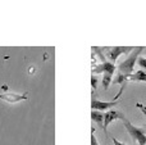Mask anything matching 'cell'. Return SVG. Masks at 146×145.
<instances>
[{
    "label": "cell",
    "instance_id": "8",
    "mask_svg": "<svg viewBox=\"0 0 146 145\" xmlns=\"http://www.w3.org/2000/svg\"><path fill=\"white\" fill-rule=\"evenodd\" d=\"M127 81H135V82H146V72L140 69V71L132 73L131 76L127 78Z\"/></svg>",
    "mask_w": 146,
    "mask_h": 145
},
{
    "label": "cell",
    "instance_id": "15",
    "mask_svg": "<svg viewBox=\"0 0 146 145\" xmlns=\"http://www.w3.org/2000/svg\"><path fill=\"white\" fill-rule=\"evenodd\" d=\"M136 107L139 108V109L141 110L142 113H144V116H145V118H146V107H145V105H142L141 103H136Z\"/></svg>",
    "mask_w": 146,
    "mask_h": 145
},
{
    "label": "cell",
    "instance_id": "5",
    "mask_svg": "<svg viewBox=\"0 0 146 145\" xmlns=\"http://www.w3.org/2000/svg\"><path fill=\"white\" fill-rule=\"evenodd\" d=\"M117 69V66L114 63H111V62H104V63L101 64H96L95 67H92L91 68V72H92V74H99V73H109L113 76L114 72H115Z\"/></svg>",
    "mask_w": 146,
    "mask_h": 145
},
{
    "label": "cell",
    "instance_id": "14",
    "mask_svg": "<svg viewBox=\"0 0 146 145\" xmlns=\"http://www.w3.org/2000/svg\"><path fill=\"white\" fill-rule=\"evenodd\" d=\"M91 145H100L98 143V140H96L95 135H94V127L91 128Z\"/></svg>",
    "mask_w": 146,
    "mask_h": 145
},
{
    "label": "cell",
    "instance_id": "3",
    "mask_svg": "<svg viewBox=\"0 0 146 145\" xmlns=\"http://www.w3.org/2000/svg\"><path fill=\"white\" fill-rule=\"evenodd\" d=\"M105 58L108 59V62L115 63L118 57L123 55V54H131L135 50V48L133 46H111V48H105Z\"/></svg>",
    "mask_w": 146,
    "mask_h": 145
},
{
    "label": "cell",
    "instance_id": "1",
    "mask_svg": "<svg viewBox=\"0 0 146 145\" xmlns=\"http://www.w3.org/2000/svg\"><path fill=\"white\" fill-rule=\"evenodd\" d=\"M142 50H144V48H142V46H137V48H135V50L129 54L128 58H127L126 61L122 62L121 64H118V66H117V69L119 71V73L124 74V76L128 78V77L133 73L135 64H136L137 61H139L140 54L142 53Z\"/></svg>",
    "mask_w": 146,
    "mask_h": 145
},
{
    "label": "cell",
    "instance_id": "6",
    "mask_svg": "<svg viewBox=\"0 0 146 145\" xmlns=\"http://www.w3.org/2000/svg\"><path fill=\"white\" fill-rule=\"evenodd\" d=\"M118 100H111V102H103V100H96L95 98H92V100H91V108H92V110H100V112H103V110H110L111 107H114V105H118Z\"/></svg>",
    "mask_w": 146,
    "mask_h": 145
},
{
    "label": "cell",
    "instance_id": "13",
    "mask_svg": "<svg viewBox=\"0 0 146 145\" xmlns=\"http://www.w3.org/2000/svg\"><path fill=\"white\" fill-rule=\"evenodd\" d=\"M137 63L140 64V67H141V68L146 69V58H144V57H140L139 61H137Z\"/></svg>",
    "mask_w": 146,
    "mask_h": 145
},
{
    "label": "cell",
    "instance_id": "12",
    "mask_svg": "<svg viewBox=\"0 0 146 145\" xmlns=\"http://www.w3.org/2000/svg\"><path fill=\"white\" fill-rule=\"evenodd\" d=\"M98 82H99L98 77H96L95 74H92V76H91V86H92V89H94V90H95V89H96V86H98Z\"/></svg>",
    "mask_w": 146,
    "mask_h": 145
},
{
    "label": "cell",
    "instance_id": "4",
    "mask_svg": "<svg viewBox=\"0 0 146 145\" xmlns=\"http://www.w3.org/2000/svg\"><path fill=\"white\" fill-rule=\"evenodd\" d=\"M126 118V116L123 114L122 112H119V110H108V112L104 113V125H103V130L105 134H108V126L110 125L113 121L115 120H124Z\"/></svg>",
    "mask_w": 146,
    "mask_h": 145
},
{
    "label": "cell",
    "instance_id": "16",
    "mask_svg": "<svg viewBox=\"0 0 146 145\" xmlns=\"http://www.w3.org/2000/svg\"><path fill=\"white\" fill-rule=\"evenodd\" d=\"M111 141H113V145H126V144L121 143V141H119V140H118V139L113 138V136H111Z\"/></svg>",
    "mask_w": 146,
    "mask_h": 145
},
{
    "label": "cell",
    "instance_id": "2",
    "mask_svg": "<svg viewBox=\"0 0 146 145\" xmlns=\"http://www.w3.org/2000/svg\"><path fill=\"white\" fill-rule=\"evenodd\" d=\"M122 122H123V126L126 127V130L128 131L129 136L132 138V140H133L135 143H137L139 145H146V134L144 130L133 126L127 118L122 120Z\"/></svg>",
    "mask_w": 146,
    "mask_h": 145
},
{
    "label": "cell",
    "instance_id": "9",
    "mask_svg": "<svg viewBox=\"0 0 146 145\" xmlns=\"http://www.w3.org/2000/svg\"><path fill=\"white\" fill-rule=\"evenodd\" d=\"M91 120L94 122H96L100 127H103L104 125V113L100 112V110H92L91 112Z\"/></svg>",
    "mask_w": 146,
    "mask_h": 145
},
{
    "label": "cell",
    "instance_id": "10",
    "mask_svg": "<svg viewBox=\"0 0 146 145\" xmlns=\"http://www.w3.org/2000/svg\"><path fill=\"white\" fill-rule=\"evenodd\" d=\"M111 81H113V76L109 73H104L103 74V78H101V84H103V87L105 90L109 89V85L111 84Z\"/></svg>",
    "mask_w": 146,
    "mask_h": 145
},
{
    "label": "cell",
    "instance_id": "11",
    "mask_svg": "<svg viewBox=\"0 0 146 145\" xmlns=\"http://www.w3.org/2000/svg\"><path fill=\"white\" fill-rule=\"evenodd\" d=\"M111 82H113V84H115V85H119V84H121V85H126L127 84V77L124 76V74H122V73H118V74H117V77Z\"/></svg>",
    "mask_w": 146,
    "mask_h": 145
},
{
    "label": "cell",
    "instance_id": "7",
    "mask_svg": "<svg viewBox=\"0 0 146 145\" xmlns=\"http://www.w3.org/2000/svg\"><path fill=\"white\" fill-rule=\"evenodd\" d=\"M28 98V92H23V94H15V92H5V94H0V99L4 102L9 103V104H14L21 100H26Z\"/></svg>",
    "mask_w": 146,
    "mask_h": 145
}]
</instances>
